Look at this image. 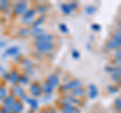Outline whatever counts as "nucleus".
Wrapping results in <instances>:
<instances>
[{"label": "nucleus", "instance_id": "f257e3e1", "mask_svg": "<svg viewBox=\"0 0 121 113\" xmlns=\"http://www.w3.org/2000/svg\"><path fill=\"white\" fill-rule=\"evenodd\" d=\"M116 103H117V106H118V108H119L120 110H121V99H119V100L117 101Z\"/></svg>", "mask_w": 121, "mask_h": 113}]
</instances>
